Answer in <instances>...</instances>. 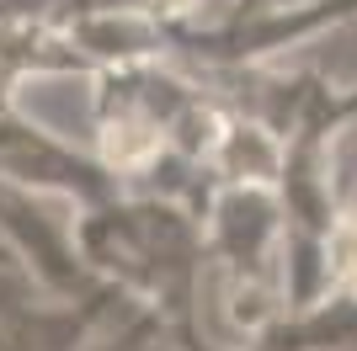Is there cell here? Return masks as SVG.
Listing matches in <instances>:
<instances>
[{
  "instance_id": "6da1fadb",
  "label": "cell",
  "mask_w": 357,
  "mask_h": 351,
  "mask_svg": "<svg viewBox=\"0 0 357 351\" xmlns=\"http://www.w3.org/2000/svg\"><path fill=\"white\" fill-rule=\"evenodd\" d=\"M75 250L112 292L144 309L181 351H208L197 330L203 304V208L160 197V192H112L107 203L80 208L75 219Z\"/></svg>"
},
{
  "instance_id": "7a4b0ae2",
  "label": "cell",
  "mask_w": 357,
  "mask_h": 351,
  "mask_svg": "<svg viewBox=\"0 0 357 351\" xmlns=\"http://www.w3.org/2000/svg\"><path fill=\"white\" fill-rule=\"evenodd\" d=\"M283 240L288 219L278 181H213L203 203V245H208V266L224 282L229 314L245 336L267 330L288 309Z\"/></svg>"
},
{
  "instance_id": "3957f363",
  "label": "cell",
  "mask_w": 357,
  "mask_h": 351,
  "mask_svg": "<svg viewBox=\"0 0 357 351\" xmlns=\"http://www.w3.org/2000/svg\"><path fill=\"white\" fill-rule=\"evenodd\" d=\"M0 181H11L22 192H38V197H64L75 208L107 203L112 192H123L118 171L102 155L75 149L70 139H59L43 123H32L11 102L0 107Z\"/></svg>"
},
{
  "instance_id": "277c9868",
  "label": "cell",
  "mask_w": 357,
  "mask_h": 351,
  "mask_svg": "<svg viewBox=\"0 0 357 351\" xmlns=\"http://www.w3.org/2000/svg\"><path fill=\"white\" fill-rule=\"evenodd\" d=\"M326 292H357V213L347 208L326 240Z\"/></svg>"
},
{
  "instance_id": "5b68a950",
  "label": "cell",
  "mask_w": 357,
  "mask_h": 351,
  "mask_svg": "<svg viewBox=\"0 0 357 351\" xmlns=\"http://www.w3.org/2000/svg\"><path fill=\"white\" fill-rule=\"evenodd\" d=\"M155 22H192V16H208L213 0H139Z\"/></svg>"
}]
</instances>
